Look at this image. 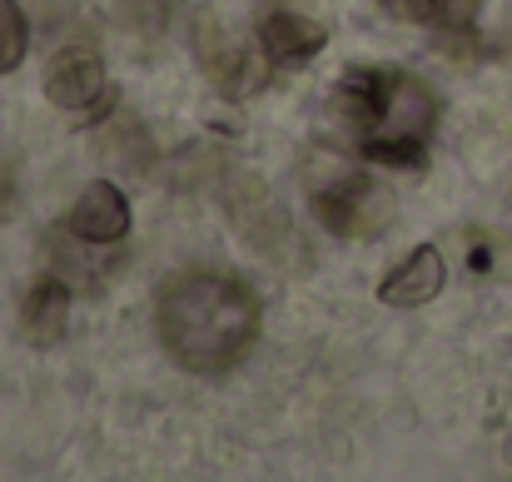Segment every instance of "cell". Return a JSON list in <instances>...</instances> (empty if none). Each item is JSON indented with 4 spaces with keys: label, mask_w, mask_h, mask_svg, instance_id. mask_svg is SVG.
Wrapping results in <instances>:
<instances>
[{
    "label": "cell",
    "mask_w": 512,
    "mask_h": 482,
    "mask_svg": "<svg viewBox=\"0 0 512 482\" xmlns=\"http://www.w3.org/2000/svg\"><path fill=\"white\" fill-rule=\"evenodd\" d=\"M135 140H145V130L130 120V115H110L105 125H100V150H105V160L110 164H125V169H140V164L130 160V150H135Z\"/></svg>",
    "instance_id": "cell-13"
},
{
    "label": "cell",
    "mask_w": 512,
    "mask_h": 482,
    "mask_svg": "<svg viewBox=\"0 0 512 482\" xmlns=\"http://www.w3.org/2000/svg\"><path fill=\"white\" fill-rule=\"evenodd\" d=\"M65 328H70V284L60 274H40L20 299V333L25 343L50 348L65 338Z\"/></svg>",
    "instance_id": "cell-9"
},
{
    "label": "cell",
    "mask_w": 512,
    "mask_h": 482,
    "mask_svg": "<svg viewBox=\"0 0 512 482\" xmlns=\"http://www.w3.org/2000/svg\"><path fill=\"white\" fill-rule=\"evenodd\" d=\"M304 189H309V204L319 214V224L339 239H378L393 219V194L368 179L353 155L339 150H309L304 155Z\"/></svg>",
    "instance_id": "cell-3"
},
{
    "label": "cell",
    "mask_w": 512,
    "mask_h": 482,
    "mask_svg": "<svg viewBox=\"0 0 512 482\" xmlns=\"http://www.w3.org/2000/svg\"><path fill=\"white\" fill-rule=\"evenodd\" d=\"M194 55H199L204 80H209L219 95H229V100H244V95H254V90L269 80L259 50L249 45V35L229 30L219 15H199V20H194Z\"/></svg>",
    "instance_id": "cell-4"
},
{
    "label": "cell",
    "mask_w": 512,
    "mask_h": 482,
    "mask_svg": "<svg viewBox=\"0 0 512 482\" xmlns=\"http://www.w3.org/2000/svg\"><path fill=\"white\" fill-rule=\"evenodd\" d=\"M229 214H234V229H239L269 264H289V259H304V254H309V249L299 244L289 214L274 204V194H269L259 179L244 174V179L229 189Z\"/></svg>",
    "instance_id": "cell-5"
},
{
    "label": "cell",
    "mask_w": 512,
    "mask_h": 482,
    "mask_svg": "<svg viewBox=\"0 0 512 482\" xmlns=\"http://www.w3.org/2000/svg\"><path fill=\"white\" fill-rule=\"evenodd\" d=\"M393 20L428 25V30H468L483 10V0H383Z\"/></svg>",
    "instance_id": "cell-11"
},
{
    "label": "cell",
    "mask_w": 512,
    "mask_h": 482,
    "mask_svg": "<svg viewBox=\"0 0 512 482\" xmlns=\"http://www.w3.org/2000/svg\"><path fill=\"white\" fill-rule=\"evenodd\" d=\"M45 95L70 110V115H95L110 100V80H105V60L90 45H65L50 70H45Z\"/></svg>",
    "instance_id": "cell-6"
},
{
    "label": "cell",
    "mask_w": 512,
    "mask_h": 482,
    "mask_svg": "<svg viewBox=\"0 0 512 482\" xmlns=\"http://www.w3.org/2000/svg\"><path fill=\"white\" fill-rule=\"evenodd\" d=\"M334 115L363 160L423 169L438 130V95L408 70H348L334 85Z\"/></svg>",
    "instance_id": "cell-2"
},
{
    "label": "cell",
    "mask_w": 512,
    "mask_h": 482,
    "mask_svg": "<svg viewBox=\"0 0 512 482\" xmlns=\"http://www.w3.org/2000/svg\"><path fill=\"white\" fill-rule=\"evenodd\" d=\"M259 45H264V55L279 60V65H304V60H314V55L329 45V30H324L319 20L299 15V10H274V15H264V25H259Z\"/></svg>",
    "instance_id": "cell-10"
},
{
    "label": "cell",
    "mask_w": 512,
    "mask_h": 482,
    "mask_svg": "<svg viewBox=\"0 0 512 482\" xmlns=\"http://www.w3.org/2000/svg\"><path fill=\"white\" fill-rule=\"evenodd\" d=\"M30 50V20L20 0H0V75H10Z\"/></svg>",
    "instance_id": "cell-12"
},
{
    "label": "cell",
    "mask_w": 512,
    "mask_h": 482,
    "mask_svg": "<svg viewBox=\"0 0 512 482\" xmlns=\"http://www.w3.org/2000/svg\"><path fill=\"white\" fill-rule=\"evenodd\" d=\"M259 294L219 269H184L160 289V343L189 373H229L259 343Z\"/></svg>",
    "instance_id": "cell-1"
},
{
    "label": "cell",
    "mask_w": 512,
    "mask_h": 482,
    "mask_svg": "<svg viewBox=\"0 0 512 482\" xmlns=\"http://www.w3.org/2000/svg\"><path fill=\"white\" fill-rule=\"evenodd\" d=\"M65 229L80 239V244H120L130 234V199L115 179H95L65 214Z\"/></svg>",
    "instance_id": "cell-7"
},
{
    "label": "cell",
    "mask_w": 512,
    "mask_h": 482,
    "mask_svg": "<svg viewBox=\"0 0 512 482\" xmlns=\"http://www.w3.org/2000/svg\"><path fill=\"white\" fill-rule=\"evenodd\" d=\"M448 284V269H443V249L438 244H418L383 284H378V299L388 309H423L443 294Z\"/></svg>",
    "instance_id": "cell-8"
}]
</instances>
